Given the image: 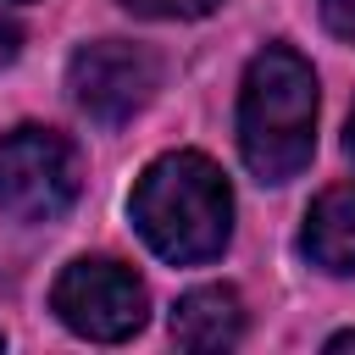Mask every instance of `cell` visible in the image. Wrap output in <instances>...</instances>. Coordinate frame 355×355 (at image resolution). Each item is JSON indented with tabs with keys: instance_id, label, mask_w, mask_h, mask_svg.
Instances as JSON below:
<instances>
[{
	"instance_id": "obj_10",
	"label": "cell",
	"mask_w": 355,
	"mask_h": 355,
	"mask_svg": "<svg viewBox=\"0 0 355 355\" xmlns=\"http://www.w3.org/2000/svg\"><path fill=\"white\" fill-rule=\"evenodd\" d=\"M17 50H22V28H17L11 17H0V67H11Z\"/></svg>"
},
{
	"instance_id": "obj_8",
	"label": "cell",
	"mask_w": 355,
	"mask_h": 355,
	"mask_svg": "<svg viewBox=\"0 0 355 355\" xmlns=\"http://www.w3.org/2000/svg\"><path fill=\"white\" fill-rule=\"evenodd\" d=\"M128 11H139V17H205V11H216L222 0H122Z\"/></svg>"
},
{
	"instance_id": "obj_7",
	"label": "cell",
	"mask_w": 355,
	"mask_h": 355,
	"mask_svg": "<svg viewBox=\"0 0 355 355\" xmlns=\"http://www.w3.org/2000/svg\"><path fill=\"white\" fill-rule=\"evenodd\" d=\"M239 333H244V311H239V294L222 283L183 294L172 311V338L183 349H227L239 344Z\"/></svg>"
},
{
	"instance_id": "obj_1",
	"label": "cell",
	"mask_w": 355,
	"mask_h": 355,
	"mask_svg": "<svg viewBox=\"0 0 355 355\" xmlns=\"http://www.w3.org/2000/svg\"><path fill=\"white\" fill-rule=\"evenodd\" d=\"M133 227L172 266L222 255L233 233V194L222 166L200 150H172L150 161L144 178L133 183Z\"/></svg>"
},
{
	"instance_id": "obj_5",
	"label": "cell",
	"mask_w": 355,
	"mask_h": 355,
	"mask_svg": "<svg viewBox=\"0 0 355 355\" xmlns=\"http://www.w3.org/2000/svg\"><path fill=\"white\" fill-rule=\"evenodd\" d=\"M67 89L78 100L83 116L116 128L128 122L133 111L150 105V94L161 89V61L150 44H133V39H100V44H83L67 67Z\"/></svg>"
},
{
	"instance_id": "obj_2",
	"label": "cell",
	"mask_w": 355,
	"mask_h": 355,
	"mask_svg": "<svg viewBox=\"0 0 355 355\" xmlns=\"http://www.w3.org/2000/svg\"><path fill=\"white\" fill-rule=\"evenodd\" d=\"M239 150L261 183H288L316 150V72L300 50L266 44L239 89Z\"/></svg>"
},
{
	"instance_id": "obj_12",
	"label": "cell",
	"mask_w": 355,
	"mask_h": 355,
	"mask_svg": "<svg viewBox=\"0 0 355 355\" xmlns=\"http://www.w3.org/2000/svg\"><path fill=\"white\" fill-rule=\"evenodd\" d=\"M349 344H355V333H338V338H333L327 349H349Z\"/></svg>"
},
{
	"instance_id": "obj_6",
	"label": "cell",
	"mask_w": 355,
	"mask_h": 355,
	"mask_svg": "<svg viewBox=\"0 0 355 355\" xmlns=\"http://www.w3.org/2000/svg\"><path fill=\"white\" fill-rule=\"evenodd\" d=\"M300 244L322 272H338V277L355 272V183H333L316 194V205L305 211Z\"/></svg>"
},
{
	"instance_id": "obj_9",
	"label": "cell",
	"mask_w": 355,
	"mask_h": 355,
	"mask_svg": "<svg viewBox=\"0 0 355 355\" xmlns=\"http://www.w3.org/2000/svg\"><path fill=\"white\" fill-rule=\"evenodd\" d=\"M322 22H327L338 39L355 44V0H322Z\"/></svg>"
},
{
	"instance_id": "obj_11",
	"label": "cell",
	"mask_w": 355,
	"mask_h": 355,
	"mask_svg": "<svg viewBox=\"0 0 355 355\" xmlns=\"http://www.w3.org/2000/svg\"><path fill=\"white\" fill-rule=\"evenodd\" d=\"M344 150H349V161H355V111H349V128H344Z\"/></svg>"
},
{
	"instance_id": "obj_4",
	"label": "cell",
	"mask_w": 355,
	"mask_h": 355,
	"mask_svg": "<svg viewBox=\"0 0 355 355\" xmlns=\"http://www.w3.org/2000/svg\"><path fill=\"white\" fill-rule=\"evenodd\" d=\"M50 305H55V316H61L72 333H83V338H94V344L133 338V333L144 327V311H150L144 283H139L128 266L100 261V255H94V261H72V266L55 277Z\"/></svg>"
},
{
	"instance_id": "obj_3",
	"label": "cell",
	"mask_w": 355,
	"mask_h": 355,
	"mask_svg": "<svg viewBox=\"0 0 355 355\" xmlns=\"http://www.w3.org/2000/svg\"><path fill=\"white\" fill-rule=\"evenodd\" d=\"M78 200V150L55 128H11L0 139V211L17 222H55Z\"/></svg>"
}]
</instances>
